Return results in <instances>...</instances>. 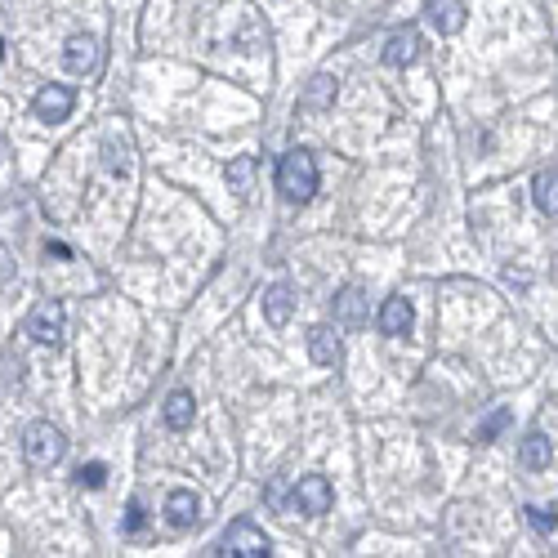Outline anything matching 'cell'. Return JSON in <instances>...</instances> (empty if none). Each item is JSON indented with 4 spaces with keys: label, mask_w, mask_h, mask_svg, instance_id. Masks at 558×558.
Returning <instances> with one entry per match:
<instances>
[{
    "label": "cell",
    "mask_w": 558,
    "mask_h": 558,
    "mask_svg": "<svg viewBox=\"0 0 558 558\" xmlns=\"http://www.w3.org/2000/svg\"><path fill=\"white\" fill-rule=\"evenodd\" d=\"M277 192H282L286 201H295V206H304V201H313L317 192V157L309 148H295L282 157V166H277Z\"/></svg>",
    "instance_id": "1"
},
{
    "label": "cell",
    "mask_w": 558,
    "mask_h": 558,
    "mask_svg": "<svg viewBox=\"0 0 558 558\" xmlns=\"http://www.w3.org/2000/svg\"><path fill=\"white\" fill-rule=\"evenodd\" d=\"M291 313H295V291L291 286H268L264 291V317H268V326H286L291 322Z\"/></svg>",
    "instance_id": "14"
},
{
    "label": "cell",
    "mask_w": 558,
    "mask_h": 558,
    "mask_svg": "<svg viewBox=\"0 0 558 558\" xmlns=\"http://www.w3.org/2000/svg\"><path fill=\"white\" fill-rule=\"evenodd\" d=\"M411 322H416V313H411V304L402 300V295H393V300L380 304V317H375V326H380V335H407Z\"/></svg>",
    "instance_id": "12"
},
{
    "label": "cell",
    "mask_w": 558,
    "mask_h": 558,
    "mask_svg": "<svg viewBox=\"0 0 558 558\" xmlns=\"http://www.w3.org/2000/svg\"><path fill=\"white\" fill-rule=\"evenodd\" d=\"M367 317H371V300L362 295V286H344V291L335 295V322L340 326L353 331V326H362Z\"/></svg>",
    "instance_id": "10"
},
{
    "label": "cell",
    "mask_w": 558,
    "mask_h": 558,
    "mask_svg": "<svg viewBox=\"0 0 558 558\" xmlns=\"http://www.w3.org/2000/svg\"><path fill=\"white\" fill-rule=\"evenodd\" d=\"M192 416H197V402H192V393L188 389H175L166 398V425L170 429H188Z\"/></svg>",
    "instance_id": "17"
},
{
    "label": "cell",
    "mask_w": 558,
    "mask_h": 558,
    "mask_svg": "<svg viewBox=\"0 0 558 558\" xmlns=\"http://www.w3.org/2000/svg\"><path fill=\"white\" fill-rule=\"evenodd\" d=\"M309 358L317 362V367H340L344 362V344L331 326H313L309 331Z\"/></svg>",
    "instance_id": "11"
},
{
    "label": "cell",
    "mask_w": 558,
    "mask_h": 558,
    "mask_svg": "<svg viewBox=\"0 0 558 558\" xmlns=\"http://www.w3.org/2000/svg\"><path fill=\"white\" fill-rule=\"evenodd\" d=\"M45 250H50V255H59V259H67V255H72V250H67L63 242H50V246H45Z\"/></svg>",
    "instance_id": "26"
},
{
    "label": "cell",
    "mask_w": 558,
    "mask_h": 558,
    "mask_svg": "<svg viewBox=\"0 0 558 558\" xmlns=\"http://www.w3.org/2000/svg\"><path fill=\"white\" fill-rule=\"evenodd\" d=\"M23 456L32 460L36 469H50L59 465V460L67 456V438L59 425H50V420H36V425L23 429Z\"/></svg>",
    "instance_id": "2"
},
{
    "label": "cell",
    "mask_w": 558,
    "mask_h": 558,
    "mask_svg": "<svg viewBox=\"0 0 558 558\" xmlns=\"http://www.w3.org/2000/svg\"><path fill=\"white\" fill-rule=\"evenodd\" d=\"M197 496L192 492H170L166 496V518H170V527H192L197 523Z\"/></svg>",
    "instance_id": "16"
},
{
    "label": "cell",
    "mask_w": 558,
    "mask_h": 558,
    "mask_svg": "<svg viewBox=\"0 0 558 558\" xmlns=\"http://www.w3.org/2000/svg\"><path fill=\"white\" fill-rule=\"evenodd\" d=\"M554 188H558V175H554V166L536 170V179H532V201H536V210H541V215H554V206H558Z\"/></svg>",
    "instance_id": "18"
},
{
    "label": "cell",
    "mask_w": 558,
    "mask_h": 558,
    "mask_svg": "<svg viewBox=\"0 0 558 558\" xmlns=\"http://www.w3.org/2000/svg\"><path fill=\"white\" fill-rule=\"evenodd\" d=\"M509 420H514V416H509L505 407H500V411H492V416H487L483 425H478V442H496V434L509 425Z\"/></svg>",
    "instance_id": "23"
},
{
    "label": "cell",
    "mask_w": 558,
    "mask_h": 558,
    "mask_svg": "<svg viewBox=\"0 0 558 558\" xmlns=\"http://www.w3.org/2000/svg\"><path fill=\"white\" fill-rule=\"evenodd\" d=\"M425 14L442 36H456L460 27H465V0H429Z\"/></svg>",
    "instance_id": "13"
},
{
    "label": "cell",
    "mask_w": 558,
    "mask_h": 558,
    "mask_svg": "<svg viewBox=\"0 0 558 558\" xmlns=\"http://www.w3.org/2000/svg\"><path fill=\"white\" fill-rule=\"evenodd\" d=\"M63 63H67V72H72V76H94V72H99V63H103L99 41H94V36H85V32H76L72 41L63 45Z\"/></svg>",
    "instance_id": "6"
},
{
    "label": "cell",
    "mask_w": 558,
    "mask_h": 558,
    "mask_svg": "<svg viewBox=\"0 0 558 558\" xmlns=\"http://www.w3.org/2000/svg\"><path fill=\"white\" fill-rule=\"evenodd\" d=\"M295 509L309 518L326 514V509H331V483H326V478H300V483H295Z\"/></svg>",
    "instance_id": "8"
},
{
    "label": "cell",
    "mask_w": 558,
    "mask_h": 558,
    "mask_svg": "<svg viewBox=\"0 0 558 558\" xmlns=\"http://www.w3.org/2000/svg\"><path fill=\"white\" fill-rule=\"evenodd\" d=\"M63 326H67V313H63L59 300H41L32 313H27V335H32L36 344H59Z\"/></svg>",
    "instance_id": "4"
},
{
    "label": "cell",
    "mask_w": 558,
    "mask_h": 558,
    "mask_svg": "<svg viewBox=\"0 0 558 558\" xmlns=\"http://www.w3.org/2000/svg\"><path fill=\"white\" fill-rule=\"evenodd\" d=\"M130 139H117V134H108V143H103V157H108V170L112 175H130Z\"/></svg>",
    "instance_id": "20"
},
{
    "label": "cell",
    "mask_w": 558,
    "mask_h": 558,
    "mask_svg": "<svg viewBox=\"0 0 558 558\" xmlns=\"http://www.w3.org/2000/svg\"><path fill=\"white\" fill-rule=\"evenodd\" d=\"M72 108H76L72 85H45V90H36V99H32L36 121H45V125L67 121V117H72Z\"/></svg>",
    "instance_id": "5"
},
{
    "label": "cell",
    "mask_w": 558,
    "mask_h": 558,
    "mask_svg": "<svg viewBox=\"0 0 558 558\" xmlns=\"http://www.w3.org/2000/svg\"><path fill=\"white\" fill-rule=\"evenodd\" d=\"M125 532H143V505L139 500H130V509H125Z\"/></svg>",
    "instance_id": "24"
},
{
    "label": "cell",
    "mask_w": 558,
    "mask_h": 558,
    "mask_svg": "<svg viewBox=\"0 0 558 558\" xmlns=\"http://www.w3.org/2000/svg\"><path fill=\"white\" fill-rule=\"evenodd\" d=\"M335 94H340V81H335L331 72H317L309 85H304L300 103H295V112H304V117H317V112H331L335 108Z\"/></svg>",
    "instance_id": "7"
},
{
    "label": "cell",
    "mask_w": 558,
    "mask_h": 558,
    "mask_svg": "<svg viewBox=\"0 0 558 558\" xmlns=\"http://www.w3.org/2000/svg\"><path fill=\"white\" fill-rule=\"evenodd\" d=\"M76 483H81V487H90V492H99V487L108 483V465H99V460L81 465V469H76Z\"/></svg>",
    "instance_id": "21"
},
{
    "label": "cell",
    "mask_w": 558,
    "mask_h": 558,
    "mask_svg": "<svg viewBox=\"0 0 558 558\" xmlns=\"http://www.w3.org/2000/svg\"><path fill=\"white\" fill-rule=\"evenodd\" d=\"M523 514H527V523H532L536 527V536H545V541H550V536H554V505L550 509H523Z\"/></svg>",
    "instance_id": "22"
},
{
    "label": "cell",
    "mask_w": 558,
    "mask_h": 558,
    "mask_svg": "<svg viewBox=\"0 0 558 558\" xmlns=\"http://www.w3.org/2000/svg\"><path fill=\"white\" fill-rule=\"evenodd\" d=\"M210 554H228V558H268L273 554V541H268L264 532H259L250 518H237L233 527H228L224 536H219V545Z\"/></svg>",
    "instance_id": "3"
},
{
    "label": "cell",
    "mask_w": 558,
    "mask_h": 558,
    "mask_svg": "<svg viewBox=\"0 0 558 558\" xmlns=\"http://www.w3.org/2000/svg\"><path fill=\"white\" fill-rule=\"evenodd\" d=\"M9 277H14V264H9L5 246H0V282H9Z\"/></svg>",
    "instance_id": "25"
},
{
    "label": "cell",
    "mask_w": 558,
    "mask_h": 558,
    "mask_svg": "<svg viewBox=\"0 0 558 558\" xmlns=\"http://www.w3.org/2000/svg\"><path fill=\"white\" fill-rule=\"evenodd\" d=\"M518 460H523V469H550L554 460V442L545 434H527L523 447H518Z\"/></svg>",
    "instance_id": "15"
},
{
    "label": "cell",
    "mask_w": 558,
    "mask_h": 558,
    "mask_svg": "<svg viewBox=\"0 0 558 558\" xmlns=\"http://www.w3.org/2000/svg\"><path fill=\"white\" fill-rule=\"evenodd\" d=\"M420 50H425V45H420V32L416 27H402V32H393L389 41H384V63L389 67H411L420 59Z\"/></svg>",
    "instance_id": "9"
},
{
    "label": "cell",
    "mask_w": 558,
    "mask_h": 558,
    "mask_svg": "<svg viewBox=\"0 0 558 558\" xmlns=\"http://www.w3.org/2000/svg\"><path fill=\"white\" fill-rule=\"evenodd\" d=\"M250 184H255V157H233V161H228V188L246 201Z\"/></svg>",
    "instance_id": "19"
}]
</instances>
